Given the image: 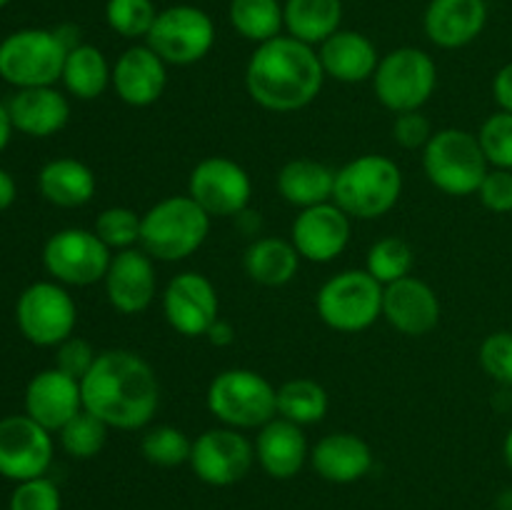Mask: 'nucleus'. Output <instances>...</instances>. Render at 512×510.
I'll return each instance as SVG.
<instances>
[{
	"mask_svg": "<svg viewBox=\"0 0 512 510\" xmlns=\"http://www.w3.org/2000/svg\"><path fill=\"white\" fill-rule=\"evenodd\" d=\"M478 360L488 378L505 385V388H512V330L490 333L480 343Z\"/></svg>",
	"mask_w": 512,
	"mask_h": 510,
	"instance_id": "obj_40",
	"label": "nucleus"
},
{
	"mask_svg": "<svg viewBox=\"0 0 512 510\" xmlns=\"http://www.w3.org/2000/svg\"><path fill=\"white\" fill-rule=\"evenodd\" d=\"M140 223L143 215L135 213L133 208L125 205H113L105 208L95 220V235L108 245L110 250H130L140 245Z\"/></svg>",
	"mask_w": 512,
	"mask_h": 510,
	"instance_id": "obj_38",
	"label": "nucleus"
},
{
	"mask_svg": "<svg viewBox=\"0 0 512 510\" xmlns=\"http://www.w3.org/2000/svg\"><path fill=\"white\" fill-rule=\"evenodd\" d=\"M383 318L398 333L418 338L428 335L440 323V298L425 280L408 275L385 285Z\"/></svg>",
	"mask_w": 512,
	"mask_h": 510,
	"instance_id": "obj_20",
	"label": "nucleus"
},
{
	"mask_svg": "<svg viewBox=\"0 0 512 510\" xmlns=\"http://www.w3.org/2000/svg\"><path fill=\"white\" fill-rule=\"evenodd\" d=\"M403 170L388 155H360L335 173L333 203L355 220H375L398 205Z\"/></svg>",
	"mask_w": 512,
	"mask_h": 510,
	"instance_id": "obj_3",
	"label": "nucleus"
},
{
	"mask_svg": "<svg viewBox=\"0 0 512 510\" xmlns=\"http://www.w3.org/2000/svg\"><path fill=\"white\" fill-rule=\"evenodd\" d=\"M318 58L323 63L325 78L348 85L373 80L380 63L373 40L355 30H338L330 35L325 43H320Z\"/></svg>",
	"mask_w": 512,
	"mask_h": 510,
	"instance_id": "obj_26",
	"label": "nucleus"
},
{
	"mask_svg": "<svg viewBox=\"0 0 512 510\" xmlns=\"http://www.w3.org/2000/svg\"><path fill=\"white\" fill-rule=\"evenodd\" d=\"M15 323L28 343L58 348L73 335L78 305L58 280H38L20 293L15 303Z\"/></svg>",
	"mask_w": 512,
	"mask_h": 510,
	"instance_id": "obj_10",
	"label": "nucleus"
},
{
	"mask_svg": "<svg viewBox=\"0 0 512 510\" xmlns=\"http://www.w3.org/2000/svg\"><path fill=\"white\" fill-rule=\"evenodd\" d=\"M53 433L30 415L0 420V475L13 483L40 478L53 463Z\"/></svg>",
	"mask_w": 512,
	"mask_h": 510,
	"instance_id": "obj_15",
	"label": "nucleus"
},
{
	"mask_svg": "<svg viewBox=\"0 0 512 510\" xmlns=\"http://www.w3.org/2000/svg\"><path fill=\"white\" fill-rule=\"evenodd\" d=\"M255 460L260 468L275 480H290L305 468L310 460L308 440L303 425H295L285 418H273L258 430L255 438Z\"/></svg>",
	"mask_w": 512,
	"mask_h": 510,
	"instance_id": "obj_22",
	"label": "nucleus"
},
{
	"mask_svg": "<svg viewBox=\"0 0 512 510\" xmlns=\"http://www.w3.org/2000/svg\"><path fill=\"white\" fill-rule=\"evenodd\" d=\"M108 245L95 235V230L63 228L45 240L43 265L53 280L63 285H95L105 280L110 268Z\"/></svg>",
	"mask_w": 512,
	"mask_h": 510,
	"instance_id": "obj_12",
	"label": "nucleus"
},
{
	"mask_svg": "<svg viewBox=\"0 0 512 510\" xmlns=\"http://www.w3.org/2000/svg\"><path fill=\"white\" fill-rule=\"evenodd\" d=\"M108 430L110 425L103 423L98 415L90 410H80L75 418H70L63 428L58 430L60 448L75 460H90L105 448L108 443Z\"/></svg>",
	"mask_w": 512,
	"mask_h": 510,
	"instance_id": "obj_35",
	"label": "nucleus"
},
{
	"mask_svg": "<svg viewBox=\"0 0 512 510\" xmlns=\"http://www.w3.org/2000/svg\"><path fill=\"white\" fill-rule=\"evenodd\" d=\"M255 463V443H250L243 430L210 428L193 440L190 450V468L213 488H228L240 483Z\"/></svg>",
	"mask_w": 512,
	"mask_h": 510,
	"instance_id": "obj_14",
	"label": "nucleus"
},
{
	"mask_svg": "<svg viewBox=\"0 0 512 510\" xmlns=\"http://www.w3.org/2000/svg\"><path fill=\"white\" fill-rule=\"evenodd\" d=\"M83 410L80 380L70 378L58 368L40 370L25 388V415L43 425L50 433H58L70 418Z\"/></svg>",
	"mask_w": 512,
	"mask_h": 510,
	"instance_id": "obj_19",
	"label": "nucleus"
},
{
	"mask_svg": "<svg viewBox=\"0 0 512 510\" xmlns=\"http://www.w3.org/2000/svg\"><path fill=\"white\" fill-rule=\"evenodd\" d=\"M190 450H193V440L175 425H155L145 430L140 440L143 458L158 468H178V465L190 463Z\"/></svg>",
	"mask_w": 512,
	"mask_h": 510,
	"instance_id": "obj_36",
	"label": "nucleus"
},
{
	"mask_svg": "<svg viewBox=\"0 0 512 510\" xmlns=\"http://www.w3.org/2000/svg\"><path fill=\"white\" fill-rule=\"evenodd\" d=\"M8 3H10V0H0V8H5Z\"/></svg>",
	"mask_w": 512,
	"mask_h": 510,
	"instance_id": "obj_51",
	"label": "nucleus"
},
{
	"mask_svg": "<svg viewBox=\"0 0 512 510\" xmlns=\"http://www.w3.org/2000/svg\"><path fill=\"white\" fill-rule=\"evenodd\" d=\"M325 83L318 50L293 35L260 43L245 68V88L253 103L273 113H295L313 103Z\"/></svg>",
	"mask_w": 512,
	"mask_h": 510,
	"instance_id": "obj_2",
	"label": "nucleus"
},
{
	"mask_svg": "<svg viewBox=\"0 0 512 510\" xmlns=\"http://www.w3.org/2000/svg\"><path fill=\"white\" fill-rule=\"evenodd\" d=\"M498 510H512V488H508V490H503V493L498 495Z\"/></svg>",
	"mask_w": 512,
	"mask_h": 510,
	"instance_id": "obj_50",
	"label": "nucleus"
},
{
	"mask_svg": "<svg viewBox=\"0 0 512 510\" xmlns=\"http://www.w3.org/2000/svg\"><path fill=\"white\" fill-rule=\"evenodd\" d=\"M60 80L73 98L95 100L108 90V85H113V68L105 60L103 50L78 43L68 50Z\"/></svg>",
	"mask_w": 512,
	"mask_h": 510,
	"instance_id": "obj_30",
	"label": "nucleus"
},
{
	"mask_svg": "<svg viewBox=\"0 0 512 510\" xmlns=\"http://www.w3.org/2000/svg\"><path fill=\"white\" fill-rule=\"evenodd\" d=\"M478 198L493 213H512V170L490 168L480 183Z\"/></svg>",
	"mask_w": 512,
	"mask_h": 510,
	"instance_id": "obj_44",
	"label": "nucleus"
},
{
	"mask_svg": "<svg viewBox=\"0 0 512 510\" xmlns=\"http://www.w3.org/2000/svg\"><path fill=\"white\" fill-rule=\"evenodd\" d=\"M493 98L500 110H508V113H512V60L495 73Z\"/></svg>",
	"mask_w": 512,
	"mask_h": 510,
	"instance_id": "obj_45",
	"label": "nucleus"
},
{
	"mask_svg": "<svg viewBox=\"0 0 512 510\" xmlns=\"http://www.w3.org/2000/svg\"><path fill=\"white\" fill-rule=\"evenodd\" d=\"M413 265V248H410L408 240L398 238V235H388V238H380L378 243L370 245L368 260H365V270L380 285H390L395 280L408 278L413 273Z\"/></svg>",
	"mask_w": 512,
	"mask_h": 510,
	"instance_id": "obj_34",
	"label": "nucleus"
},
{
	"mask_svg": "<svg viewBox=\"0 0 512 510\" xmlns=\"http://www.w3.org/2000/svg\"><path fill=\"white\" fill-rule=\"evenodd\" d=\"M15 195H18V188H15L13 175L0 168V213L15 203Z\"/></svg>",
	"mask_w": 512,
	"mask_h": 510,
	"instance_id": "obj_47",
	"label": "nucleus"
},
{
	"mask_svg": "<svg viewBox=\"0 0 512 510\" xmlns=\"http://www.w3.org/2000/svg\"><path fill=\"white\" fill-rule=\"evenodd\" d=\"M98 353L93 350V345L83 338H75L70 335L68 340L58 345V353H55V368L68 373L70 378L83 380L88 375V370L93 368Z\"/></svg>",
	"mask_w": 512,
	"mask_h": 510,
	"instance_id": "obj_43",
	"label": "nucleus"
},
{
	"mask_svg": "<svg viewBox=\"0 0 512 510\" xmlns=\"http://www.w3.org/2000/svg\"><path fill=\"white\" fill-rule=\"evenodd\" d=\"M350 215L330 200V203L313 205L300 210L290 228V243L300 253V258L310 263H330L350 243Z\"/></svg>",
	"mask_w": 512,
	"mask_h": 510,
	"instance_id": "obj_17",
	"label": "nucleus"
},
{
	"mask_svg": "<svg viewBox=\"0 0 512 510\" xmlns=\"http://www.w3.org/2000/svg\"><path fill=\"white\" fill-rule=\"evenodd\" d=\"M438 88V65L420 48H395L383 55L373 75L375 98L388 110H420Z\"/></svg>",
	"mask_w": 512,
	"mask_h": 510,
	"instance_id": "obj_9",
	"label": "nucleus"
},
{
	"mask_svg": "<svg viewBox=\"0 0 512 510\" xmlns=\"http://www.w3.org/2000/svg\"><path fill=\"white\" fill-rule=\"evenodd\" d=\"M13 120H10V113H8V105L0 103V153H3L5 148H8L10 143V135H13Z\"/></svg>",
	"mask_w": 512,
	"mask_h": 510,
	"instance_id": "obj_48",
	"label": "nucleus"
},
{
	"mask_svg": "<svg viewBox=\"0 0 512 510\" xmlns=\"http://www.w3.org/2000/svg\"><path fill=\"white\" fill-rule=\"evenodd\" d=\"M145 45L168 65H193L215 45V25L205 10L195 5H170L160 10Z\"/></svg>",
	"mask_w": 512,
	"mask_h": 510,
	"instance_id": "obj_11",
	"label": "nucleus"
},
{
	"mask_svg": "<svg viewBox=\"0 0 512 510\" xmlns=\"http://www.w3.org/2000/svg\"><path fill=\"white\" fill-rule=\"evenodd\" d=\"M38 188L48 203L58 208H83L98 190L95 173L75 158H55L38 173Z\"/></svg>",
	"mask_w": 512,
	"mask_h": 510,
	"instance_id": "obj_27",
	"label": "nucleus"
},
{
	"mask_svg": "<svg viewBox=\"0 0 512 510\" xmlns=\"http://www.w3.org/2000/svg\"><path fill=\"white\" fill-rule=\"evenodd\" d=\"M328 390L310 378L285 380L278 388V415L295 425H315L328 415Z\"/></svg>",
	"mask_w": 512,
	"mask_h": 510,
	"instance_id": "obj_32",
	"label": "nucleus"
},
{
	"mask_svg": "<svg viewBox=\"0 0 512 510\" xmlns=\"http://www.w3.org/2000/svg\"><path fill=\"white\" fill-rule=\"evenodd\" d=\"M163 315L175 333L200 338L220 318V300L213 280L203 273L185 270L163 290Z\"/></svg>",
	"mask_w": 512,
	"mask_h": 510,
	"instance_id": "obj_16",
	"label": "nucleus"
},
{
	"mask_svg": "<svg viewBox=\"0 0 512 510\" xmlns=\"http://www.w3.org/2000/svg\"><path fill=\"white\" fill-rule=\"evenodd\" d=\"M210 233V215L190 195H170L143 213L140 248L160 263L190 258Z\"/></svg>",
	"mask_w": 512,
	"mask_h": 510,
	"instance_id": "obj_4",
	"label": "nucleus"
},
{
	"mask_svg": "<svg viewBox=\"0 0 512 510\" xmlns=\"http://www.w3.org/2000/svg\"><path fill=\"white\" fill-rule=\"evenodd\" d=\"M155 18H158V10L153 0H108L105 5V20L110 30L128 40L148 38Z\"/></svg>",
	"mask_w": 512,
	"mask_h": 510,
	"instance_id": "obj_37",
	"label": "nucleus"
},
{
	"mask_svg": "<svg viewBox=\"0 0 512 510\" xmlns=\"http://www.w3.org/2000/svg\"><path fill=\"white\" fill-rule=\"evenodd\" d=\"M230 25L253 43H268L285 28L283 5L278 0H230Z\"/></svg>",
	"mask_w": 512,
	"mask_h": 510,
	"instance_id": "obj_33",
	"label": "nucleus"
},
{
	"mask_svg": "<svg viewBox=\"0 0 512 510\" xmlns=\"http://www.w3.org/2000/svg\"><path fill=\"white\" fill-rule=\"evenodd\" d=\"M383 293L368 270H343L323 283L315 295L320 320L338 333H363L383 318Z\"/></svg>",
	"mask_w": 512,
	"mask_h": 510,
	"instance_id": "obj_8",
	"label": "nucleus"
},
{
	"mask_svg": "<svg viewBox=\"0 0 512 510\" xmlns=\"http://www.w3.org/2000/svg\"><path fill=\"white\" fill-rule=\"evenodd\" d=\"M188 195L210 218H238L253 198V180L235 160L210 155L190 170Z\"/></svg>",
	"mask_w": 512,
	"mask_h": 510,
	"instance_id": "obj_13",
	"label": "nucleus"
},
{
	"mask_svg": "<svg viewBox=\"0 0 512 510\" xmlns=\"http://www.w3.org/2000/svg\"><path fill=\"white\" fill-rule=\"evenodd\" d=\"M478 140L483 145L490 168L512 170V113L498 110V113L488 115L485 123L480 125Z\"/></svg>",
	"mask_w": 512,
	"mask_h": 510,
	"instance_id": "obj_39",
	"label": "nucleus"
},
{
	"mask_svg": "<svg viewBox=\"0 0 512 510\" xmlns=\"http://www.w3.org/2000/svg\"><path fill=\"white\" fill-rule=\"evenodd\" d=\"M103 283L108 303L123 315L145 313L158 295L155 263L143 248L115 253Z\"/></svg>",
	"mask_w": 512,
	"mask_h": 510,
	"instance_id": "obj_18",
	"label": "nucleus"
},
{
	"mask_svg": "<svg viewBox=\"0 0 512 510\" xmlns=\"http://www.w3.org/2000/svg\"><path fill=\"white\" fill-rule=\"evenodd\" d=\"M335 173L338 170H333L325 163H318V160L298 158L280 168L275 183H278V193L283 195L285 203L305 210L333 200Z\"/></svg>",
	"mask_w": 512,
	"mask_h": 510,
	"instance_id": "obj_28",
	"label": "nucleus"
},
{
	"mask_svg": "<svg viewBox=\"0 0 512 510\" xmlns=\"http://www.w3.org/2000/svg\"><path fill=\"white\" fill-rule=\"evenodd\" d=\"M423 170L430 183L445 195L465 198L478 193L490 163L478 135L463 128H443L433 133L423 148Z\"/></svg>",
	"mask_w": 512,
	"mask_h": 510,
	"instance_id": "obj_6",
	"label": "nucleus"
},
{
	"mask_svg": "<svg viewBox=\"0 0 512 510\" xmlns=\"http://www.w3.org/2000/svg\"><path fill=\"white\" fill-rule=\"evenodd\" d=\"M503 460H505V465L512 470V428L508 430V435H505V440H503Z\"/></svg>",
	"mask_w": 512,
	"mask_h": 510,
	"instance_id": "obj_49",
	"label": "nucleus"
},
{
	"mask_svg": "<svg viewBox=\"0 0 512 510\" xmlns=\"http://www.w3.org/2000/svg\"><path fill=\"white\" fill-rule=\"evenodd\" d=\"M243 268L255 283L265 288H280L298 275L300 253L290 240L258 238L245 250Z\"/></svg>",
	"mask_w": 512,
	"mask_h": 510,
	"instance_id": "obj_29",
	"label": "nucleus"
},
{
	"mask_svg": "<svg viewBox=\"0 0 512 510\" xmlns=\"http://www.w3.org/2000/svg\"><path fill=\"white\" fill-rule=\"evenodd\" d=\"M208 410L235 430H260L278 418V388L250 368H228L208 385Z\"/></svg>",
	"mask_w": 512,
	"mask_h": 510,
	"instance_id": "obj_5",
	"label": "nucleus"
},
{
	"mask_svg": "<svg viewBox=\"0 0 512 510\" xmlns=\"http://www.w3.org/2000/svg\"><path fill=\"white\" fill-rule=\"evenodd\" d=\"M488 23L485 0H430L425 10V35L438 48H465Z\"/></svg>",
	"mask_w": 512,
	"mask_h": 510,
	"instance_id": "obj_23",
	"label": "nucleus"
},
{
	"mask_svg": "<svg viewBox=\"0 0 512 510\" xmlns=\"http://www.w3.org/2000/svg\"><path fill=\"white\" fill-rule=\"evenodd\" d=\"M205 338H208L213 345H218V348H225V345H230L235 340V328L228 323V320L218 318L213 325H210Z\"/></svg>",
	"mask_w": 512,
	"mask_h": 510,
	"instance_id": "obj_46",
	"label": "nucleus"
},
{
	"mask_svg": "<svg viewBox=\"0 0 512 510\" xmlns=\"http://www.w3.org/2000/svg\"><path fill=\"white\" fill-rule=\"evenodd\" d=\"M168 85V63L150 45H133L113 65V90L130 108L158 103Z\"/></svg>",
	"mask_w": 512,
	"mask_h": 510,
	"instance_id": "obj_21",
	"label": "nucleus"
},
{
	"mask_svg": "<svg viewBox=\"0 0 512 510\" xmlns=\"http://www.w3.org/2000/svg\"><path fill=\"white\" fill-rule=\"evenodd\" d=\"M8 510H63V498H60L58 485L40 475V478L23 480L15 485L8 500Z\"/></svg>",
	"mask_w": 512,
	"mask_h": 510,
	"instance_id": "obj_41",
	"label": "nucleus"
},
{
	"mask_svg": "<svg viewBox=\"0 0 512 510\" xmlns=\"http://www.w3.org/2000/svg\"><path fill=\"white\" fill-rule=\"evenodd\" d=\"M310 465L328 483L350 485L373 470V450L355 433H328L310 448Z\"/></svg>",
	"mask_w": 512,
	"mask_h": 510,
	"instance_id": "obj_24",
	"label": "nucleus"
},
{
	"mask_svg": "<svg viewBox=\"0 0 512 510\" xmlns=\"http://www.w3.org/2000/svg\"><path fill=\"white\" fill-rule=\"evenodd\" d=\"M68 50L58 30H15L0 43V78L18 90L55 85L63 75Z\"/></svg>",
	"mask_w": 512,
	"mask_h": 510,
	"instance_id": "obj_7",
	"label": "nucleus"
},
{
	"mask_svg": "<svg viewBox=\"0 0 512 510\" xmlns=\"http://www.w3.org/2000/svg\"><path fill=\"white\" fill-rule=\"evenodd\" d=\"M285 28L293 38L320 45L340 30L343 3L340 0H288L283 5Z\"/></svg>",
	"mask_w": 512,
	"mask_h": 510,
	"instance_id": "obj_31",
	"label": "nucleus"
},
{
	"mask_svg": "<svg viewBox=\"0 0 512 510\" xmlns=\"http://www.w3.org/2000/svg\"><path fill=\"white\" fill-rule=\"evenodd\" d=\"M83 408L118 430H140L155 418L160 385L153 365L133 350L110 348L98 353L80 380Z\"/></svg>",
	"mask_w": 512,
	"mask_h": 510,
	"instance_id": "obj_1",
	"label": "nucleus"
},
{
	"mask_svg": "<svg viewBox=\"0 0 512 510\" xmlns=\"http://www.w3.org/2000/svg\"><path fill=\"white\" fill-rule=\"evenodd\" d=\"M433 123L420 110L398 113L393 120V140L405 150H423L433 138Z\"/></svg>",
	"mask_w": 512,
	"mask_h": 510,
	"instance_id": "obj_42",
	"label": "nucleus"
},
{
	"mask_svg": "<svg viewBox=\"0 0 512 510\" xmlns=\"http://www.w3.org/2000/svg\"><path fill=\"white\" fill-rule=\"evenodd\" d=\"M13 128L30 138H50L70 120V103L55 85L23 88L8 103Z\"/></svg>",
	"mask_w": 512,
	"mask_h": 510,
	"instance_id": "obj_25",
	"label": "nucleus"
}]
</instances>
